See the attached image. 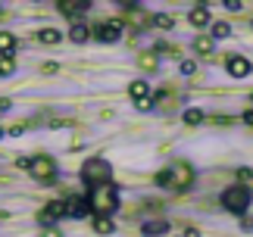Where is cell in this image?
Instances as JSON below:
<instances>
[{
    "mask_svg": "<svg viewBox=\"0 0 253 237\" xmlns=\"http://www.w3.org/2000/svg\"><path fill=\"white\" fill-rule=\"evenodd\" d=\"M197 72V63H194V59H184L181 63V75H194Z\"/></svg>",
    "mask_w": 253,
    "mask_h": 237,
    "instance_id": "obj_26",
    "label": "cell"
},
{
    "mask_svg": "<svg viewBox=\"0 0 253 237\" xmlns=\"http://www.w3.org/2000/svg\"><path fill=\"white\" fill-rule=\"evenodd\" d=\"M125 32V22L122 19H103V22H97L94 25V38L100 44H113V41H119Z\"/></svg>",
    "mask_w": 253,
    "mask_h": 237,
    "instance_id": "obj_5",
    "label": "cell"
},
{
    "mask_svg": "<svg viewBox=\"0 0 253 237\" xmlns=\"http://www.w3.org/2000/svg\"><path fill=\"white\" fill-rule=\"evenodd\" d=\"M3 134H6V131H3V128H0V141H3Z\"/></svg>",
    "mask_w": 253,
    "mask_h": 237,
    "instance_id": "obj_34",
    "label": "cell"
},
{
    "mask_svg": "<svg viewBox=\"0 0 253 237\" xmlns=\"http://www.w3.org/2000/svg\"><path fill=\"white\" fill-rule=\"evenodd\" d=\"M203 110H184V125H200L203 122Z\"/></svg>",
    "mask_w": 253,
    "mask_h": 237,
    "instance_id": "obj_21",
    "label": "cell"
},
{
    "mask_svg": "<svg viewBox=\"0 0 253 237\" xmlns=\"http://www.w3.org/2000/svg\"><path fill=\"white\" fill-rule=\"evenodd\" d=\"M181 237H200V231H197V228H184V234H181Z\"/></svg>",
    "mask_w": 253,
    "mask_h": 237,
    "instance_id": "obj_31",
    "label": "cell"
},
{
    "mask_svg": "<svg viewBox=\"0 0 253 237\" xmlns=\"http://www.w3.org/2000/svg\"><path fill=\"white\" fill-rule=\"evenodd\" d=\"M0 13H3V6H0Z\"/></svg>",
    "mask_w": 253,
    "mask_h": 237,
    "instance_id": "obj_36",
    "label": "cell"
},
{
    "mask_svg": "<svg viewBox=\"0 0 253 237\" xmlns=\"http://www.w3.org/2000/svg\"><path fill=\"white\" fill-rule=\"evenodd\" d=\"M231 35V25L228 22H212V41H225Z\"/></svg>",
    "mask_w": 253,
    "mask_h": 237,
    "instance_id": "obj_19",
    "label": "cell"
},
{
    "mask_svg": "<svg viewBox=\"0 0 253 237\" xmlns=\"http://www.w3.org/2000/svg\"><path fill=\"white\" fill-rule=\"evenodd\" d=\"M141 66L144 69H157V53H141Z\"/></svg>",
    "mask_w": 253,
    "mask_h": 237,
    "instance_id": "obj_24",
    "label": "cell"
},
{
    "mask_svg": "<svg viewBox=\"0 0 253 237\" xmlns=\"http://www.w3.org/2000/svg\"><path fill=\"white\" fill-rule=\"evenodd\" d=\"M225 69H228V75H231V78H247V75L253 72V63H250L247 56H228Z\"/></svg>",
    "mask_w": 253,
    "mask_h": 237,
    "instance_id": "obj_7",
    "label": "cell"
},
{
    "mask_svg": "<svg viewBox=\"0 0 253 237\" xmlns=\"http://www.w3.org/2000/svg\"><path fill=\"white\" fill-rule=\"evenodd\" d=\"M134 106H138L141 113H147V110H153V97H141V100H134Z\"/></svg>",
    "mask_w": 253,
    "mask_h": 237,
    "instance_id": "obj_25",
    "label": "cell"
},
{
    "mask_svg": "<svg viewBox=\"0 0 253 237\" xmlns=\"http://www.w3.org/2000/svg\"><path fill=\"white\" fill-rule=\"evenodd\" d=\"M128 94L134 97V100H141V97H150V84L138 78V81H131V84H128Z\"/></svg>",
    "mask_w": 253,
    "mask_h": 237,
    "instance_id": "obj_16",
    "label": "cell"
},
{
    "mask_svg": "<svg viewBox=\"0 0 253 237\" xmlns=\"http://www.w3.org/2000/svg\"><path fill=\"white\" fill-rule=\"evenodd\" d=\"M63 215H66L63 200H53V203H47L44 209H41V222H44V225H50V222H56V219H63Z\"/></svg>",
    "mask_w": 253,
    "mask_h": 237,
    "instance_id": "obj_9",
    "label": "cell"
},
{
    "mask_svg": "<svg viewBox=\"0 0 253 237\" xmlns=\"http://www.w3.org/2000/svg\"><path fill=\"white\" fill-rule=\"evenodd\" d=\"M250 100H253V91H250Z\"/></svg>",
    "mask_w": 253,
    "mask_h": 237,
    "instance_id": "obj_35",
    "label": "cell"
},
{
    "mask_svg": "<svg viewBox=\"0 0 253 237\" xmlns=\"http://www.w3.org/2000/svg\"><path fill=\"white\" fill-rule=\"evenodd\" d=\"M241 118H244V125H253V110H247V113L241 116Z\"/></svg>",
    "mask_w": 253,
    "mask_h": 237,
    "instance_id": "obj_32",
    "label": "cell"
},
{
    "mask_svg": "<svg viewBox=\"0 0 253 237\" xmlns=\"http://www.w3.org/2000/svg\"><path fill=\"white\" fill-rule=\"evenodd\" d=\"M225 9H231V13H238V9H241V0H228V3H225Z\"/></svg>",
    "mask_w": 253,
    "mask_h": 237,
    "instance_id": "obj_29",
    "label": "cell"
},
{
    "mask_svg": "<svg viewBox=\"0 0 253 237\" xmlns=\"http://www.w3.org/2000/svg\"><path fill=\"white\" fill-rule=\"evenodd\" d=\"M150 22H153V25H157V28H163V32H169V28L175 25V19H172L169 13H157V16H153V19H150Z\"/></svg>",
    "mask_w": 253,
    "mask_h": 237,
    "instance_id": "obj_20",
    "label": "cell"
},
{
    "mask_svg": "<svg viewBox=\"0 0 253 237\" xmlns=\"http://www.w3.org/2000/svg\"><path fill=\"white\" fill-rule=\"evenodd\" d=\"M41 237H63V234L56 231V228H44V234H41Z\"/></svg>",
    "mask_w": 253,
    "mask_h": 237,
    "instance_id": "obj_30",
    "label": "cell"
},
{
    "mask_svg": "<svg viewBox=\"0 0 253 237\" xmlns=\"http://www.w3.org/2000/svg\"><path fill=\"white\" fill-rule=\"evenodd\" d=\"M188 19H191V25H197V28L210 25V6H194Z\"/></svg>",
    "mask_w": 253,
    "mask_h": 237,
    "instance_id": "obj_12",
    "label": "cell"
},
{
    "mask_svg": "<svg viewBox=\"0 0 253 237\" xmlns=\"http://www.w3.org/2000/svg\"><path fill=\"white\" fill-rule=\"evenodd\" d=\"M241 231H247V234L253 231V215H247V219H244V222H241Z\"/></svg>",
    "mask_w": 253,
    "mask_h": 237,
    "instance_id": "obj_28",
    "label": "cell"
},
{
    "mask_svg": "<svg viewBox=\"0 0 253 237\" xmlns=\"http://www.w3.org/2000/svg\"><path fill=\"white\" fill-rule=\"evenodd\" d=\"M91 228H94L97 234H113V231H116V225H113L110 219H100V215H97V219L91 222Z\"/></svg>",
    "mask_w": 253,
    "mask_h": 237,
    "instance_id": "obj_18",
    "label": "cell"
},
{
    "mask_svg": "<svg viewBox=\"0 0 253 237\" xmlns=\"http://www.w3.org/2000/svg\"><path fill=\"white\" fill-rule=\"evenodd\" d=\"M153 181H157V187H169V191H188L194 184V169L188 162H175L169 169H163Z\"/></svg>",
    "mask_w": 253,
    "mask_h": 237,
    "instance_id": "obj_2",
    "label": "cell"
},
{
    "mask_svg": "<svg viewBox=\"0 0 253 237\" xmlns=\"http://www.w3.org/2000/svg\"><path fill=\"white\" fill-rule=\"evenodd\" d=\"M141 228H144V237H160V234H169V222L166 219H147Z\"/></svg>",
    "mask_w": 253,
    "mask_h": 237,
    "instance_id": "obj_10",
    "label": "cell"
},
{
    "mask_svg": "<svg viewBox=\"0 0 253 237\" xmlns=\"http://www.w3.org/2000/svg\"><path fill=\"white\" fill-rule=\"evenodd\" d=\"M60 32H56V28H41V32H38V41L41 44H60Z\"/></svg>",
    "mask_w": 253,
    "mask_h": 237,
    "instance_id": "obj_17",
    "label": "cell"
},
{
    "mask_svg": "<svg viewBox=\"0 0 253 237\" xmlns=\"http://www.w3.org/2000/svg\"><path fill=\"white\" fill-rule=\"evenodd\" d=\"M87 200V209L100 219H110V215L119 209V191L113 184H100V187H91V194L84 197Z\"/></svg>",
    "mask_w": 253,
    "mask_h": 237,
    "instance_id": "obj_1",
    "label": "cell"
},
{
    "mask_svg": "<svg viewBox=\"0 0 253 237\" xmlns=\"http://www.w3.org/2000/svg\"><path fill=\"white\" fill-rule=\"evenodd\" d=\"M157 50H160V53H175V47H172L169 41H157Z\"/></svg>",
    "mask_w": 253,
    "mask_h": 237,
    "instance_id": "obj_27",
    "label": "cell"
},
{
    "mask_svg": "<svg viewBox=\"0 0 253 237\" xmlns=\"http://www.w3.org/2000/svg\"><path fill=\"white\" fill-rule=\"evenodd\" d=\"M238 184L250 191V187H253V169H238Z\"/></svg>",
    "mask_w": 253,
    "mask_h": 237,
    "instance_id": "obj_23",
    "label": "cell"
},
{
    "mask_svg": "<svg viewBox=\"0 0 253 237\" xmlns=\"http://www.w3.org/2000/svg\"><path fill=\"white\" fill-rule=\"evenodd\" d=\"M110 175H113L110 162H106V159H100V156H94V159H87V162L82 165V181H84L87 187L110 184Z\"/></svg>",
    "mask_w": 253,
    "mask_h": 237,
    "instance_id": "obj_3",
    "label": "cell"
},
{
    "mask_svg": "<svg viewBox=\"0 0 253 237\" xmlns=\"http://www.w3.org/2000/svg\"><path fill=\"white\" fill-rule=\"evenodd\" d=\"M16 47H19V41H16L13 35H9V32H0V53H3V56H13Z\"/></svg>",
    "mask_w": 253,
    "mask_h": 237,
    "instance_id": "obj_15",
    "label": "cell"
},
{
    "mask_svg": "<svg viewBox=\"0 0 253 237\" xmlns=\"http://www.w3.org/2000/svg\"><path fill=\"white\" fill-rule=\"evenodd\" d=\"M250 200H253V194L247 191V187H241V184L225 187V194H222V206H225L228 212H244L250 206Z\"/></svg>",
    "mask_w": 253,
    "mask_h": 237,
    "instance_id": "obj_4",
    "label": "cell"
},
{
    "mask_svg": "<svg viewBox=\"0 0 253 237\" xmlns=\"http://www.w3.org/2000/svg\"><path fill=\"white\" fill-rule=\"evenodd\" d=\"M6 110H9V100L3 97V100H0V113H6Z\"/></svg>",
    "mask_w": 253,
    "mask_h": 237,
    "instance_id": "obj_33",
    "label": "cell"
},
{
    "mask_svg": "<svg viewBox=\"0 0 253 237\" xmlns=\"http://www.w3.org/2000/svg\"><path fill=\"white\" fill-rule=\"evenodd\" d=\"M194 50H197L200 56H212V50H216V41L212 38H194Z\"/></svg>",
    "mask_w": 253,
    "mask_h": 237,
    "instance_id": "obj_13",
    "label": "cell"
},
{
    "mask_svg": "<svg viewBox=\"0 0 253 237\" xmlns=\"http://www.w3.org/2000/svg\"><path fill=\"white\" fill-rule=\"evenodd\" d=\"M13 72H16L13 56H0V78H6V75H13Z\"/></svg>",
    "mask_w": 253,
    "mask_h": 237,
    "instance_id": "obj_22",
    "label": "cell"
},
{
    "mask_svg": "<svg viewBox=\"0 0 253 237\" xmlns=\"http://www.w3.org/2000/svg\"><path fill=\"white\" fill-rule=\"evenodd\" d=\"M87 38H91V28H87L84 22H72V28H69V41H72V44H84Z\"/></svg>",
    "mask_w": 253,
    "mask_h": 237,
    "instance_id": "obj_11",
    "label": "cell"
},
{
    "mask_svg": "<svg viewBox=\"0 0 253 237\" xmlns=\"http://www.w3.org/2000/svg\"><path fill=\"white\" fill-rule=\"evenodd\" d=\"M87 6H91V3H87V0H63V3H60V9H63V13L66 16H75V13H84V9Z\"/></svg>",
    "mask_w": 253,
    "mask_h": 237,
    "instance_id": "obj_14",
    "label": "cell"
},
{
    "mask_svg": "<svg viewBox=\"0 0 253 237\" xmlns=\"http://www.w3.org/2000/svg\"><path fill=\"white\" fill-rule=\"evenodd\" d=\"M28 175L38 178V181H53L56 178V162L50 156H35V159H28Z\"/></svg>",
    "mask_w": 253,
    "mask_h": 237,
    "instance_id": "obj_6",
    "label": "cell"
},
{
    "mask_svg": "<svg viewBox=\"0 0 253 237\" xmlns=\"http://www.w3.org/2000/svg\"><path fill=\"white\" fill-rule=\"evenodd\" d=\"M66 206V215L69 219H82V215H87L91 209H87V200H82V197H69V200H63Z\"/></svg>",
    "mask_w": 253,
    "mask_h": 237,
    "instance_id": "obj_8",
    "label": "cell"
}]
</instances>
